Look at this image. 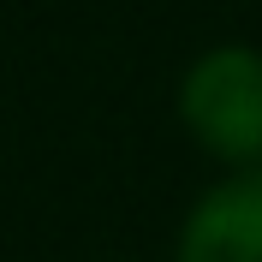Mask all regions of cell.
Listing matches in <instances>:
<instances>
[{"label":"cell","mask_w":262,"mask_h":262,"mask_svg":"<svg viewBox=\"0 0 262 262\" xmlns=\"http://www.w3.org/2000/svg\"><path fill=\"white\" fill-rule=\"evenodd\" d=\"M179 125L227 173H262V48L214 42L179 78Z\"/></svg>","instance_id":"6da1fadb"},{"label":"cell","mask_w":262,"mask_h":262,"mask_svg":"<svg viewBox=\"0 0 262 262\" xmlns=\"http://www.w3.org/2000/svg\"><path fill=\"white\" fill-rule=\"evenodd\" d=\"M173 262H262V173H221L196 196Z\"/></svg>","instance_id":"7a4b0ae2"}]
</instances>
